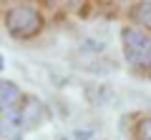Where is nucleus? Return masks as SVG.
<instances>
[{"instance_id": "obj_1", "label": "nucleus", "mask_w": 151, "mask_h": 140, "mask_svg": "<svg viewBox=\"0 0 151 140\" xmlns=\"http://www.w3.org/2000/svg\"><path fill=\"white\" fill-rule=\"evenodd\" d=\"M43 25H45L43 13L38 10L35 5H28V3L13 5L10 10L5 13V30H8V35L15 38V40L35 38L38 33L43 30Z\"/></svg>"}, {"instance_id": "obj_2", "label": "nucleus", "mask_w": 151, "mask_h": 140, "mask_svg": "<svg viewBox=\"0 0 151 140\" xmlns=\"http://www.w3.org/2000/svg\"><path fill=\"white\" fill-rule=\"evenodd\" d=\"M121 50L126 63L134 70H149L151 68V35L136 25L121 28Z\"/></svg>"}, {"instance_id": "obj_3", "label": "nucleus", "mask_w": 151, "mask_h": 140, "mask_svg": "<svg viewBox=\"0 0 151 140\" xmlns=\"http://www.w3.org/2000/svg\"><path fill=\"white\" fill-rule=\"evenodd\" d=\"M45 115H48V110H45V105L38 98L33 95H25V100H23L20 110H18V118H20V128L23 130H30V128H38V125L45 120Z\"/></svg>"}, {"instance_id": "obj_4", "label": "nucleus", "mask_w": 151, "mask_h": 140, "mask_svg": "<svg viewBox=\"0 0 151 140\" xmlns=\"http://www.w3.org/2000/svg\"><path fill=\"white\" fill-rule=\"evenodd\" d=\"M25 93L13 80H0V115H13L20 110Z\"/></svg>"}, {"instance_id": "obj_5", "label": "nucleus", "mask_w": 151, "mask_h": 140, "mask_svg": "<svg viewBox=\"0 0 151 140\" xmlns=\"http://www.w3.org/2000/svg\"><path fill=\"white\" fill-rule=\"evenodd\" d=\"M131 18H134L136 28H141L144 33H149V35H151V0L139 3V5L134 8V13H131Z\"/></svg>"}, {"instance_id": "obj_6", "label": "nucleus", "mask_w": 151, "mask_h": 140, "mask_svg": "<svg viewBox=\"0 0 151 140\" xmlns=\"http://www.w3.org/2000/svg\"><path fill=\"white\" fill-rule=\"evenodd\" d=\"M134 140H151V115L136 123V128H134Z\"/></svg>"}, {"instance_id": "obj_7", "label": "nucleus", "mask_w": 151, "mask_h": 140, "mask_svg": "<svg viewBox=\"0 0 151 140\" xmlns=\"http://www.w3.org/2000/svg\"><path fill=\"white\" fill-rule=\"evenodd\" d=\"M149 73H151V68H149Z\"/></svg>"}]
</instances>
